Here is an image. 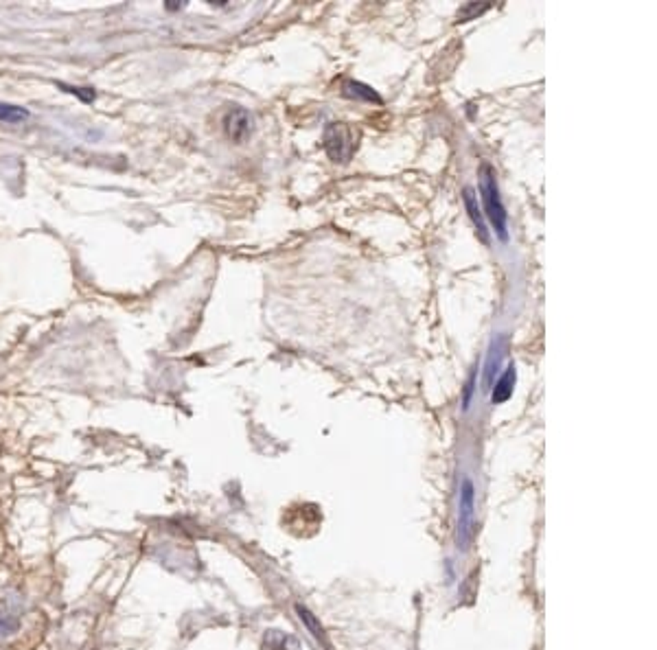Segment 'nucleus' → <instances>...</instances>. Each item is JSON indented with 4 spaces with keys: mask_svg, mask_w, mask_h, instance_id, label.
I'll return each instance as SVG.
<instances>
[{
    "mask_svg": "<svg viewBox=\"0 0 657 650\" xmlns=\"http://www.w3.org/2000/svg\"><path fill=\"white\" fill-rule=\"evenodd\" d=\"M480 197H482V206H484V215L488 217V221L493 224L495 228V235L506 241L508 239V215H506V208L504 204H502V197H499V188H497V180H495V171L491 164L482 162L480 164Z\"/></svg>",
    "mask_w": 657,
    "mask_h": 650,
    "instance_id": "1",
    "label": "nucleus"
},
{
    "mask_svg": "<svg viewBox=\"0 0 657 650\" xmlns=\"http://www.w3.org/2000/svg\"><path fill=\"white\" fill-rule=\"evenodd\" d=\"M475 523V486L471 477H464L458 497V548L467 550L473 541Z\"/></svg>",
    "mask_w": 657,
    "mask_h": 650,
    "instance_id": "2",
    "label": "nucleus"
},
{
    "mask_svg": "<svg viewBox=\"0 0 657 650\" xmlns=\"http://www.w3.org/2000/svg\"><path fill=\"white\" fill-rule=\"evenodd\" d=\"M322 142H325V151L333 162H349L353 149H355V138L353 131L346 123H329L322 131Z\"/></svg>",
    "mask_w": 657,
    "mask_h": 650,
    "instance_id": "3",
    "label": "nucleus"
},
{
    "mask_svg": "<svg viewBox=\"0 0 657 650\" xmlns=\"http://www.w3.org/2000/svg\"><path fill=\"white\" fill-rule=\"evenodd\" d=\"M224 129H226V136L233 142L237 144L246 142L252 136V129H255L252 114H250L246 107H233V110H228L224 116Z\"/></svg>",
    "mask_w": 657,
    "mask_h": 650,
    "instance_id": "4",
    "label": "nucleus"
},
{
    "mask_svg": "<svg viewBox=\"0 0 657 650\" xmlns=\"http://www.w3.org/2000/svg\"><path fill=\"white\" fill-rule=\"evenodd\" d=\"M462 199H464V208H467L477 235H480V239L484 241V243H488V230H486V224H484V213H482L480 206H477V197H475L473 188H464L462 191Z\"/></svg>",
    "mask_w": 657,
    "mask_h": 650,
    "instance_id": "5",
    "label": "nucleus"
},
{
    "mask_svg": "<svg viewBox=\"0 0 657 650\" xmlns=\"http://www.w3.org/2000/svg\"><path fill=\"white\" fill-rule=\"evenodd\" d=\"M515 377H517L515 375V366L510 364L504 375L497 379L495 388H493V394H491L493 405H499V403H504V401L510 399V396H513V385H515Z\"/></svg>",
    "mask_w": 657,
    "mask_h": 650,
    "instance_id": "6",
    "label": "nucleus"
},
{
    "mask_svg": "<svg viewBox=\"0 0 657 650\" xmlns=\"http://www.w3.org/2000/svg\"><path fill=\"white\" fill-rule=\"evenodd\" d=\"M296 613H298V618H301V622L305 624V629L314 635V640L325 646V650H329L327 637H325V629L320 626V622H318V618L314 616V613L309 611L307 607H303V605H296Z\"/></svg>",
    "mask_w": 657,
    "mask_h": 650,
    "instance_id": "7",
    "label": "nucleus"
},
{
    "mask_svg": "<svg viewBox=\"0 0 657 650\" xmlns=\"http://www.w3.org/2000/svg\"><path fill=\"white\" fill-rule=\"evenodd\" d=\"M342 92L344 96H351V99H362V101H375V103H381V96L366 86L362 81H344L342 83Z\"/></svg>",
    "mask_w": 657,
    "mask_h": 650,
    "instance_id": "8",
    "label": "nucleus"
},
{
    "mask_svg": "<svg viewBox=\"0 0 657 650\" xmlns=\"http://www.w3.org/2000/svg\"><path fill=\"white\" fill-rule=\"evenodd\" d=\"M31 116V112L22 105H14V103H0V120L3 123H25V120Z\"/></svg>",
    "mask_w": 657,
    "mask_h": 650,
    "instance_id": "9",
    "label": "nucleus"
},
{
    "mask_svg": "<svg viewBox=\"0 0 657 650\" xmlns=\"http://www.w3.org/2000/svg\"><path fill=\"white\" fill-rule=\"evenodd\" d=\"M502 346H504V340H497V344H493V351L488 355V361H486V372H484V385L486 388H491L493 385V379H495V372L499 368V361H502Z\"/></svg>",
    "mask_w": 657,
    "mask_h": 650,
    "instance_id": "10",
    "label": "nucleus"
},
{
    "mask_svg": "<svg viewBox=\"0 0 657 650\" xmlns=\"http://www.w3.org/2000/svg\"><path fill=\"white\" fill-rule=\"evenodd\" d=\"M57 88H62L64 92H68V94L77 96V99H79V101H83V103H92L94 99H97V92H94V88H83V86H68V83H62V81L57 83Z\"/></svg>",
    "mask_w": 657,
    "mask_h": 650,
    "instance_id": "11",
    "label": "nucleus"
},
{
    "mask_svg": "<svg viewBox=\"0 0 657 650\" xmlns=\"http://www.w3.org/2000/svg\"><path fill=\"white\" fill-rule=\"evenodd\" d=\"M491 7L488 3H484V5H477V3H467L464 5L460 11H458V22H469V20H473L475 16H480V14H484V11Z\"/></svg>",
    "mask_w": 657,
    "mask_h": 650,
    "instance_id": "12",
    "label": "nucleus"
},
{
    "mask_svg": "<svg viewBox=\"0 0 657 650\" xmlns=\"http://www.w3.org/2000/svg\"><path fill=\"white\" fill-rule=\"evenodd\" d=\"M18 629V618L11 616L9 611L0 613V635H11Z\"/></svg>",
    "mask_w": 657,
    "mask_h": 650,
    "instance_id": "13",
    "label": "nucleus"
},
{
    "mask_svg": "<svg viewBox=\"0 0 657 650\" xmlns=\"http://www.w3.org/2000/svg\"><path fill=\"white\" fill-rule=\"evenodd\" d=\"M475 375H477V370L471 372L467 385H464V396H462V407L464 409H469V405H471V396H473V390H475Z\"/></svg>",
    "mask_w": 657,
    "mask_h": 650,
    "instance_id": "14",
    "label": "nucleus"
}]
</instances>
